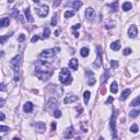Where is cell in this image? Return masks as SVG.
I'll list each match as a JSON object with an SVG mask.
<instances>
[{
  "label": "cell",
  "instance_id": "cell-1",
  "mask_svg": "<svg viewBox=\"0 0 140 140\" xmlns=\"http://www.w3.org/2000/svg\"><path fill=\"white\" fill-rule=\"evenodd\" d=\"M54 70L52 69L51 65L45 60H38L35 64V75L41 80H47L53 75Z\"/></svg>",
  "mask_w": 140,
  "mask_h": 140
},
{
  "label": "cell",
  "instance_id": "cell-2",
  "mask_svg": "<svg viewBox=\"0 0 140 140\" xmlns=\"http://www.w3.org/2000/svg\"><path fill=\"white\" fill-rule=\"evenodd\" d=\"M21 65H22V55L19 54L10 62V66L14 71V81H19L21 78Z\"/></svg>",
  "mask_w": 140,
  "mask_h": 140
},
{
  "label": "cell",
  "instance_id": "cell-3",
  "mask_svg": "<svg viewBox=\"0 0 140 140\" xmlns=\"http://www.w3.org/2000/svg\"><path fill=\"white\" fill-rule=\"evenodd\" d=\"M59 80L62 84L67 85L69 83L72 82V77L70 75V71L67 68H62L60 70V73H59Z\"/></svg>",
  "mask_w": 140,
  "mask_h": 140
},
{
  "label": "cell",
  "instance_id": "cell-4",
  "mask_svg": "<svg viewBox=\"0 0 140 140\" xmlns=\"http://www.w3.org/2000/svg\"><path fill=\"white\" fill-rule=\"evenodd\" d=\"M59 48H56V49H45V51H43L41 53V55H39V57L42 59H44V60H47V59H51L55 56V52H58Z\"/></svg>",
  "mask_w": 140,
  "mask_h": 140
},
{
  "label": "cell",
  "instance_id": "cell-5",
  "mask_svg": "<svg viewBox=\"0 0 140 140\" xmlns=\"http://www.w3.org/2000/svg\"><path fill=\"white\" fill-rule=\"evenodd\" d=\"M116 117H117V113L116 111L114 112V114L112 115V118H111V123H109V127L112 129V134H113V137L116 138L117 135H116Z\"/></svg>",
  "mask_w": 140,
  "mask_h": 140
},
{
  "label": "cell",
  "instance_id": "cell-6",
  "mask_svg": "<svg viewBox=\"0 0 140 140\" xmlns=\"http://www.w3.org/2000/svg\"><path fill=\"white\" fill-rule=\"evenodd\" d=\"M36 13H37L41 18H45V16L48 14V7L45 5L37 7V8H36Z\"/></svg>",
  "mask_w": 140,
  "mask_h": 140
},
{
  "label": "cell",
  "instance_id": "cell-7",
  "mask_svg": "<svg viewBox=\"0 0 140 140\" xmlns=\"http://www.w3.org/2000/svg\"><path fill=\"white\" fill-rule=\"evenodd\" d=\"M48 91L54 93L56 95H61L62 94V89L59 88L58 85H49L48 86Z\"/></svg>",
  "mask_w": 140,
  "mask_h": 140
},
{
  "label": "cell",
  "instance_id": "cell-8",
  "mask_svg": "<svg viewBox=\"0 0 140 140\" xmlns=\"http://www.w3.org/2000/svg\"><path fill=\"white\" fill-rule=\"evenodd\" d=\"M34 128L37 132H44L46 129V125H45V123H43V122H37V123H35Z\"/></svg>",
  "mask_w": 140,
  "mask_h": 140
},
{
  "label": "cell",
  "instance_id": "cell-9",
  "mask_svg": "<svg viewBox=\"0 0 140 140\" xmlns=\"http://www.w3.org/2000/svg\"><path fill=\"white\" fill-rule=\"evenodd\" d=\"M101 64H102V52H101L100 46H98V59H96L95 62L93 64V67L99 68L100 66H101Z\"/></svg>",
  "mask_w": 140,
  "mask_h": 140
},
{
  "label": "cell",
  "instance_id": "cell-10",
  "mask_svg": "<svg viewBox=\"0 0 140 140\" xmlns=\"http://www.w3.org/2000/svg\"><path fill=\"white\" fill-rule=\"evenodd\" d=\"M94 14H95L94 9L88 8L85 10V18H86L88 21H93V19H94Z\"/></svg>",
  "mask_w": 140,
  "mask_h": 140
},
{
  "label": "cell",
  "instance_id": "cell-11",
  "mask_svg": "<svg viewBox=\"0 0 140 140\" xmlns=\"http://www.w3.org/2000/svg\"><path fill=\"white\" fill-rule=\"evenodd\" d=\"M128 35H129V37L135 38L136 36L138 35V29H137V26H136V25H131L130 28L128 29Z\"/></svg>",
  "mask_w": 140,
  "mask_h": 140
},
{
  "label": "cell",
  "instance_id": "cell-12",
  "mask_svg": "<svg viewBox=\"0 0 140 140\" xmlns=\"http://www.w3.org/2000/svg\"><path fill=\"white\" fill-rule=\"evenodd\" d=\"M48 109H55L56 107H57V105H58V102H57V99H55V98H52V99H49V101H48ZM56 111V109H55Z\"/></svg>",
  "mask_w": 140,
  "mask_h": 140
},
{
  "label": "cell",
  "instance_id": "cell-13",
  "mask_svg": "<svg viewBox=\"0 0 140 140\" xmlns=\"http://www.w3.org/2000/svg\"><path fill=\"white\" fill-rule=\"evenodd\" d=\"M73 134H75V129H73L72 126H70L69 128L66 129L64 137H65V139H70V138H72V137H73Z\"/></svg>",
  "mask_w": 140,
  "mask_h": 140
},
{
  "label": "cell",
  "instance_id": "cell-14",
  "mask_svg": "<svg viewBox=\"0 0 140 140\" xmlns=\"http://www.w3.org/2000/svg\"><path fill=\"white\" fill-rule=\"evenodd\" d=\"M77 100H78V96H76V95H68V96H66L65 98V104H69V103H73V102H76Z\"/></svg>",
  "mask_w": 140,
  "mask_h": 140
},
{
  "label": "cell",
  "instance_id": "cell-15",
  "mask_svg": "<svg viewBox=\"0 0 140 140\" xmlns=\"http://www.w3.org/2000/svg\"><path fill=\"white\" fill-rule=\"evenodd\" d=\"M33 103H31V102H26L25 104H24V106H23V109H24V112H26V113H31L32 111H33Z\"/></svg>",
  "mask_w": 140,
  "mask_h": 140
},
{
  "label": "cell",
  "instance_id": "cell-16",
  "mask_svg": "<svg viewBox=\"0 0 140 140\" xmlns=\"http://www.w3.org/2000/svg\"><path fill=\"white\" fill-rule=\"evenodd\" d=\"M69 67H70V69H72V70H77V69H78V60H77L76 58L71 59V60L69 61Z\"/></svg>",
  "mask_w": 140,
  "mask_h": 140
},
{
  "label": "cell",
  "instance_id": "cell-17",
  "mask_svg": "<svg viewBox=\"0 0 140 140\" xmlns=\"http://www.w3.org/2000/svg\"><path fill=\"white\" fill-rule=\"evenodd\" d=\"M68 5L71 6L72 8L75 9V11H77V10H79V8L82 6V2L81 1H72V2H69Z\"/></svg>",
  "mask_w": 140,
  "mask_h": 140
},
{
  "label": "cell",
  "instance_id": "cell-18",
  "mask_svg": "<svg viewBox=\"0 0 140 140\" xmlns=\"http://www.w3.org/2000/svg\"><path fill=\"white\" fill-rule=\"evenodd\" d=\"M130 92H131V90H130V89H125L124 91L122 92V96H121V100H122V101H125V100L129 96Z\"/></svg>",
  "mask_w": 140,
  "mask_h": 140
},
{
  "label": "cell",
  "instance_id": "cell-19",
  "mask_svg": "<svg viewBox=\"0 0 140 140\" xmlns=\"http://www.w3.org/2000/svg\"><path fill=\"white\" fill-rule=\"evenodd\" d=\"M111 49H113V51H115V52L119 51V49H121V43H119V41L113 42L111 44Z\"/></svg>",
  "mask_w": 140,
  "mask_h": 140
},
{
  "label": "cell",
  "instance_id": "cell-20",
  "mask_svg": "<svg viewBox=\"0 0 140 140\" xmlns=\"http://www.w3.org/2000/svg\"><path fill=\"white\" fill-rule=\"evenodd\" d=\"M9 24H10V19L9 18H2L1 21H0L1 28H7V26H9Z\"/></svg>",
  "mask_w": 140,
  "mask_h": 140
},
{
  "label": "cell",
  "instance_id": "cell-21",
  "mask_svg": "<svg viewBox=\"0 0 140 140\" xmlns=\"http://www.w3.org/2000/svg\"><path fill=\"white\" fill-rule=\"evenodd\" d=\"M25 16H26V20H28L29 22H33L34 21V19H33V16H32V14H31V10H30L29 8L28 9H25Z\"/></svg>",
  "mask_w": 140,
  "mask_h": 140
},
{
  "label": "cell",
  "instance_id": "cell-22",
  "mask_svg": "<svg viewBox=\"0 0 140 140\" xmlns=\"http://www.w3.org/2000/svg\"><path fill=\"white\" fill-rule=\"evenodd\" d=\"M117 91H118V85H117V82L116 81H114L111 84V92L112 93H114V94H116L117 93Z\"/></svg>",
  "mask_w": 140,
  "mask_h": 140
},
{
  "label": "cell",
  "instance_id": "cell-23",
  "mask_svg": "<svg viewBox=\"0 0 140 140\" xmlns=\"http://www.w3.org/2000/svg\"><path fill=\"white\" fill-rule=\"evenodd\" d=\"M131 8H132V5L130 2H124L123 3V10H124V11H129Z\"/></svg>",
  "mask_w": 140,
  "mask_h": 140
},
{
  "label": "cell",
  "instance_id": "cell-24",
  "mask_svg": "<svg viewBox=\"0 0 140 140\" xmlns=\"http://www.w3.org/2000/svg\"><path fill=\"white\" fill-rule=\"evenodd\" d=\"M80 26H81L80 24H76V25L72 26V32H73V35H75V37H79V33L77 32V30H79Z\"/></svg>",
  "mask_w": 140,
  "mask_h": 140
},
{
  "label": "cell",
  "instance_id": "cell-25",
  "mask_svg": "<svg viewBox=\"0 0 140 140\" xmlns=\"http://www.w3.org/2000/svg\"><path fill=\"white\" fill-rule=\"evenodd\" d=\"M90 95H91L90 91H84V93H83V99H84V103H85V104H88V103H89Z\"/></svg>",
  "mask_w": 140,
  "mask_h": 140
},
{
  "label": "cell",
  "instance_id": "cell-26",
  "mask_svg": "<svg viewBox=\"0 0 140 140\" xmlns=\"http://www.w3.org/2000/svg\"><path fill=\"white\" fill-rule=\"evenodd\" d=\"M80 53H81V56L82 57H86V56H89V48L88 47H82L81 51H80Z\"/></svg>",
  "mask_w": 140,
  "mask_h": 140
},
{
  "label": "cell",
  "instance_id": "cell-27",
  "mask_svg": "<svg viewBox=\"0 0 140 140\" xmlns=\"http://www.w3.org/2000/svg\"><path fill=\"white\" fill-rule=\"evenodd\" d=\"M49 35H51V30H49L48 28H45L44 32H43V38H48Z\"/></svg>",
  "mask_w": 140,
  "mask_h": 140
},
{
  "label": "cell",
  "instance_id": "cell-28",
  "mask_svg": "<svg viewBox=\"0 0 140 140\" xmlns=\"http://www.w3.org/2000/svg\"><path fill=\"white\" fill-rule=\"evenodd\" d=\"M140 114V108H138V109H135V111H131L130 112V117H132V118H136L137 116Z\"/></svg>",
  "mask_w": 140,
  "mask_h": 140
},
{
  "label": "cell",
  "instance_id": "cell-29",
  "mask_svg": "<svg viewBox=\"0 0 140 140\" xmlns=\"http://www.w3.org/2000/svg\"><path fill=\"white\" fill-rule=\"evenodd\" d=\"M75 15V11H72V10H68V11L65 12V18L66 19H69L71 18V16Z\"/></svg>",
  "mask_w": 140,
  "mask_h": 140
},
{
  "label": "cell",
  "instance_id": "cell-30",
  "mask_svg": "<svg viewBox=\"0 0 140 140\" xmlns=\"http://www.w3.org/2000/svg\"><path fill=\"white\" fill-rule=\"evenodd\" d=\"M130 105L131 106H138V105H140V96H138V98H136L134 101H132L131 103H130Z\"/></svg>",
  "mask_w": 140,
  "mask_h": 140
},
{
  "label": "cell",
  "instance_id": "cell-31",
  "mask_svg": "<svg viewBox=\"0 0 140 140\" xmlns=\"http://www.w3.org/2000/svg\"><path fill=\"white\" fill-rule=\"evenodd\" d=\"M107 79H108V71L106 70L105 73H104V76H103V78H102V84H104V83H106V81H107Z\"/></svg>",
  "mask_w": 140,
  "mask_h": 140
},
{
  "label": "cell",
  "instance_id": "cell-32",
  "mask_svg": "<svg viewBox=\"0 0 140 140\" xmlns=\"http://www.w3.org/2000/svg\"><path fill=\"white\" fill-rule=\"evenodd\" d=\"M57 20H58V15L57 14H55L54 15V18L52 19V21H51V24L53 25V26H55L56 24H57Z\"/></svg>",
  "mask_w": 140,
  "mask_h": 140
},
{
  "label": "cell",
  "instance_id": "cell-33",
  "mask_svg": "<svg viewBox=\"0 0 140 140\" xmlns=\"http://www.w3.org/2000/svg\"><path fill=\"white\" fill-rule=\"evenodd\" d=\"M11 35H12V33H10V34H7L6 36H2V37L0 38V42H1V44H5L6 39H7V38H9V37H10V36H11Z\"/></svg>",
  "mask_w": 140,
  "mask_h": 140
},
{
  "label": "cell",
  "instance_id": "cell-34",
  "mask_svg": "<svg viewBox=\"0 0 140 140\" xmlns=\"http://www.w3.org/2000/svg\"><path fill=\"white\" fill-rule=\"evenodd\" d=\"M109 6H111V8H112L113 11H116V10H117V7H118V2H117V1H115V2L111 3Z\"/></svg>",
  "mask_w": 140,
  "mask_h": 140
},
{
  "label": "cell",
  "instance_id": "cell-35",
  "mask_svg": "<svg viewBox=\"0 0 140 140\" xmlns=\"http://www.w3.org/2000/svg\"><path fill=\"white\" fill-rule=\"evenodd\" d=\"M130 131L134 132V134H136V132H138V126L137 125H132L130 127Z\"/></svg>",
  "mask_w": 140,
  "mask_h": 140
},
{
  "label": "cell",
  "instance_id": "cell-36",
  "mask_svg": "<svg viewBox=\"0 0 140 140\" xmlns=\"http://www.w3.org/2000/svg\"><path fill=\"white\" fill-rule=\"evenodd\" d=\"M54 116H55L56 118L61 117V112H60V111H58V109H56V111L54 112Z\"/></svg>",
  "mask_w": 140,
  "mask_h": 140
},
{
  "label": "cell",
  "instance_id": "cell-37",
  "mask_svg": "<svg viewBox=\"0 0 140 140\" xmlns=\"http://www.w3.org/2000/svg\"><path fill=\"white\" fill-rule=\"evenodd\" d=\"M0 130L3 131V132H6V131H9V127H7V126H3L1 125L0 126Z\"/></svg>",
  "mask_w": 140,
  "mask_h": 140
},
{
  "label": "cell",
  "instance_id": "cell-38",
  "mask_svg": "<svg viewBox=\"0 0 140 140\" xmlns=\"http://www.w3.org/2000/svg\"><path fill=\"white\" fill-rule=\"evenodd\" d=\"M111 66H112L113 68H117L118 67V62L116 61V60H112L111 61Z\"/></svg>",
  "mask_w": 140,
  "mask_h": 140
},
{
  "label": "cell",
  "instance_id": "cell-39",
  "mask_svg": "<svg viewBox=\"0 0 140 140\" xmlns=\"http://www.w3.org/2000/svg\"><path fill=\"white\" fill-rule=\"evenodd\" d=\"M123 53H124V55L127 56V55H129V54L131 53V48H125V49H124V52H123Z\"/></svg>",
  "mask_w": 140,
  "mask_h": 140
},
{
  "label": "cell",
  "instance_id": "cell-40",
  "mask_svg": "<svg viewBox=\"0 0 140 140\" xmlns=\"http://www.w3.org/2000/svg\"><path fill=\"white\" fill-rule=\"evenodd\" d=\"M94 83H95V79L93 78V77H92V78H90V80L88 81V84H89V85H93Z\"/></svg>",
  "mask_w": 140,
  "mask_h": 140
},
{
  "label": "cell",
  "instance_id": "cell-41",
  "mask_svg": "<svg viewBox=\"0 0 140 140\" xmlns=\"http://www.w3.org/2000/svg\"><path fill=\"white\" fill-rule=\"evenodd\" d=\"M38 39H39V36H38V35H35V36H33V37L31 38V42L34 43V42H36V41H38Z\"/></svg>",
  "mask_w": 140,
  "mask_h": 140
},
{
  "label": "cell",
  "instance_id": "cell-42",
  "mask_svg": "<svg viewBox=\"0 0 140 140\" xmlns=\"http://www.w3.org/2000/svg\"><path fill=\"white\" fill-rule=\"evenodd\" d=\"M24 39H25V35H24V34H21V35L19 36L18 41H19V42H23V41H24Z\"/></svg>",
  "mask_w": 140,
  "mask_h": 140
},
{
  "label": "cell",
  "instance_id": "cell-43",
  "mask_svg": "<svg viewBox=\"0 0 140 140\" xmlns=\"http://www.w3.org/2000/svg\"><path fill=\"white\" fill-rule=\"evenodd\" d=\"M51 127H52V131H55V130H56V123H55V122L52 123Z\"/></svg>",
  "mask_w": 140,
  "mask_h": 140
},
{
  "label": "cell",
  "instance_id": "cell-44",
  "mask_svg": "<svg viewBox=\"0 0 140 140\" xmlns=\"http://www.w3.org/2000/svg\"><path fill=\"white\" fill-rule=\"evenodd\" d=\"M114 25H115L114 23H111V24H106V25H105V28H106V29H111V28H113Z\"/></svg>",
  "mask_w": 140,
  "mask_h": 140
},
{
  "label": "cell",
  "instance_id": "cell-45",
  "mask_svg": "<svg viewBox=\"0 0 140 140\" xmlns=\"http://www.w3.org/2000/svg\"><path fill=\"white\" fill-rule=\"evenodd\" d=\"M112 102H113V98L111 96V98H108V100L105 102V104H109V103H112Z\"/></svg>",
  "mask_w": 140,
  "mask_h": 140
},
{
  "label": "cell",
  "instance_id": "cell-46",
  "mask_svg": "<svg viewBox=\"0 0 140 140\" xmlns=\"http://www.w3.org/2000/svg\"><path fill=\"white\" fill-rule=\"evenodd\" d=\"M0 119H1L2 122L5 121V114H3V113H0Z\"/></svg>",
  "mask_w": 140,
  "mask_h": 140
},
{
  "label": "cell",
  "instance_id": "cell-47",
  "mask_svg": "<svg viewBox=\"0 0 140 140\" xmlns=\"http://www.w3.org/2000/svg\"><path fill=\"white\" fill-rule=\"evenodd\" d=\"M0 106H1V107H2V106H5V100H3V99H1V105H0Z\"/></svg>",
  "mask_w": 140,
  "mask_h": 140
},
{
  "label": "cell",
  "instance_id": "cell-48",
  "mask_svg": "<svg viewBox=\"0 0 140 140\" xmlns=\"http://www.w3.org/2000/svg\"><path fill=\"white\" fill-rule=\"evenodd\" d=\"M1 90H2V91H3V90H5V84H3V83L1 84Z\"/></svg>",
  "mask_w": 140,
  "mask_h": 140
},
{
  "label": "cell",
  "instance_id": "cell-49",
  "mask_svg": "<svg viewBox=\"0 0 140 140\" xmlns=\"http://www.w3.org/2000/svg\"><path fill=\"white\" fill-rule=\"evenodd\" d=\"M58 34H59V32H58V31H56V32H55V35H56V36H58Z\"/></svg>",
  "mask_w": 140,
  "mask_h": 140
},
{
  "label": "cell",
  "instance_id": "cell-50",
  "mask_svg": "<svg viewBox=\"0 0 140 140\" xmlns=\"http://www.w3.org/2000/svg\"><path fill=\"white\" fill-rule=\"evenodd\" d=\"M99 140H104V138H103V137H100V138H99Z\"/></svg>",
  "mask_w": 140,
  "mask_h": 140
},
{
  "label": "cell",
  "instance_id": "cell-51",
  "mask_svg": "<svg viewBox=\"0 0 140 140\" xmlns=\"http://www.w3.org/2000/svg\"><path fill=\"white\" fill-rule=\"evenodd\" d=\"M13 140H20V138H16L15 137V138H13Z\"/></svg>",
  "mask_w": 140,
  "mask_h": 140
}]
</instances>
